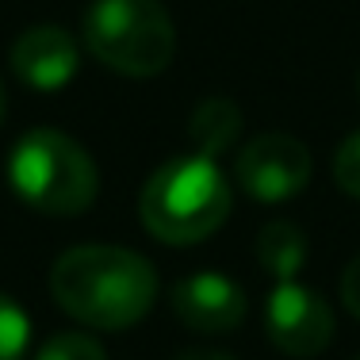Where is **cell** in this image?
Masks as SVG:
<instances>
[{"label": "cell", "instance_id": "6da1fadb", "mask_svg": "<svg viewBox=\"0 0 360 360\" xmlns=\"http://www.w3.org/2000/svg\"><path fill=\"white\" fill-rule=\"evenodd\" d=\"M50 291L70 319L92 330H127L150 314L158 272L123 245H77L54 261Z\"/></svg>", "mask_w": 360, "mask_h": 360}, {"label": "cell", "instance_id": "7a4b0ae2", "mask_svg": "<svg viewBox=\"0 0 360 360\" xmlns=\"http://www.w3.org/2000/svg\"><path fill=\"white\" fill-rule=\"evenodd\" d=\"M234 192L211 153L188 150L165 161L142 188V226L165 245H192L226 222Z\"/></svg>", "mask_w": 360, "mask_h": 360}, {"label": "cell", "instance_id": "3957f363", "mask_svg": "<svg viewBox=\"0 0 360 360\" xmlns=\"http://www.w3.org/2000/svg\"><path fill=\"white\" fill-rule=\"evenodd\" d=\"M8 180L27 207L58 219L89 211L100 192V173L89 150L50 127L31 131L15 142L12 161H8Z\"/></svg>", "mask_w": 360, "mask_h": 360}, {"label": "cell", "instance_id": "277c9868", "mask_svg": "<svg viewBox=\"0 0 360 360\" xmlns=\"http://www.w3.org/2000/svg\"><path fill=\"white\" fill-rule=\"evenodd\" d=\"M81 31L89 54L123 77H158L176 54V27L161 0H92Z\"/></svg>", "mask_w": 360, "mask_h": 360}, {"label": "cell", "instance_id": "5b68a950", "mask_svg": "<svg viewBox=\"0 0 360 360\" xmlns=\"http://www.w3.org/2000/svg\"><path fill=\"white\" fill-rule=\"evenodd\" d=\"M264 333L288 356H319L333 341V311L314 288L276 280L264 303Z\"/></svg>", "mask_w": 360, "mask_h": 360}, {"label": "cell", "instance_id": "8992f818", "mask_svg": "<svg viewBox=\"0 0 360 360\" xmlns=\"http://www.w3.org/2000/svg\"><path fill=\"white\" fill-rule=\"evenodd\" d=\"M238 184L261 203H284L311 180V150L291 134H261L238 153Z\"/></svg>", "mask_w": 360, "mask_h": 360}, {"label": "cell", "instance_id": "52a82bcc", "mask_svg": "<svg viewBox=\"0 0 360 360\" xmlns=\"http://www.w3.org/2000/svg\"><path fill=\"white\" fill-rule=\"evenodd\" d=\"M12 70L35 92H62L81 70V50H77V42L65 27L35 23L15 39Z\"/></svg>", "mask_w": 360, "mask_h": 360}, {"label": "cell", "instance_id": "ba28073f", "mask_svg": "<svg viewBox=\"0 0 360 360\" xmlns=\"http://www.w3.org/2000/svg\"><path fill=\"white\" fill-rule=\"evenodd\" d=\"M173 311L195 333H226L245 319V291L222 272H192L173 288Z\"/></svg>", "mask_w": 360, "mask_h": 360}, {"label": "cell", "instance_id": "9c48e42d", "mask_svg": "<svg viewBox=\"0 0 360 360\" xmlns=\"http://www.w3.org/2000/svg\"><path fill=\"white\" fill-rule=\"evenodd\" d=\"M257 261L269 276L295 280V272L307 264V234L288 219H272L257 238Z\"/></svg>", "mask_w": 360, "mask_h": 360}, {"label": "cell", "instance_id": "30bf717a", "mask_svg": "<svg viewBox=\"0 0 360 360\" xmlns=\"http://www.w3.org/2000/svg\"><path fill=\"white\" fill-rule=\"evenodd\" d=\"M238 127H242V111L230 104V100H222V96L203 100V104L195 108V115H192L188 142H192V150L219 158V153L238 139Z\"/></svg>", "mask_w": 360, "mask_h": 360}, {"label": "cell", "instance_id": "8fae6325", "mask_svg": "<svg viewBox=\"0 0 360 360\" xmlns=\"http://www.w3.org/2000/svg\"><path fill=\"white\" fill-rule=\"evenodd\" d=\"M27 345H31V319L8 295H0V360H23Z\"/></svg>", "mask_w": 360, "mask_h": 360}, {"label": "cell", "instance_id": "7c38bea8", "mask_svg": "<svg viewBox=\"0 0 360 360\" xmlns=\"http://www.w3.org/2000/svg\"><path fill=\"white\" fill-rule=\"evenodd\" d=\"M35 360H108L96 338L89 333H58L39 349Z\"/></svg>", "mask_w": 360, "mask_h": 360}, {"label": "cell", "instance_id": "4fadbf2b", "mask_svg": "<svg viewBox=\"0 0 360 360\" xmlns=\"http://www.w3.org/2000/svg\"><path fill=\"white\" fill-rule=\"evenodd\" d=\"M333 180L341 192H349L353 200H360V131H353L333 153Z\"/></svg>", "mask_w": 360, "mask_h": 360}, {"label": "cell", "instance_id": "5bb4252c", "mask_svg": "<svg viewBox=\"0 0 360 360\" xmlns=\"http://www.w3.org/2000/svg\"><path fill=\"white\" fill-rule=\"evenodd\" d=\"M341 303L349 307V314L360 319V253L349 261L345 276H341Z\"/></svg>", "mask_w": 360, "mask_h": 360}, {"label": "cell", "instance_id": "9a60e30c", "mask_svg": "<svg viewBox=\"0 0 360 360\" xmlns=\"http://www.w3.org/2000/svg\"><path fill=\"white\" fill-rule=\"evenodd\" d=\"M180 360H234V356H222V353H207V349H200V353H184Z\"/></svg>", "mask_w": 360, "mask_h": 360}, {"label": "cell", "instance_id": "2e32d148", "mask_svg": "<svg viewBox=\"0 0 360 360\" xmlns=\"http://www.w3.org/2000/svg\"><path fill=\"white\" fill-rule=\"evenodd\" d=\"M0 123H4V89H0Z\"/></svg>", "mask_w": 360, "mask_h": 360}, {"label": "cell", "instance_id": "e0dca14e", "mask_svg": "<svg viewBox=\"0 0 360 360\" xmlns=\"http://www.w3.org/2000/svg\"><path fill=\"white\" fill-rule=\"evenodd\" d=\"M356 360H360V356H356Z\"/></svg>", "mask_w": 360, "mask_h": 360}]
</instances>
